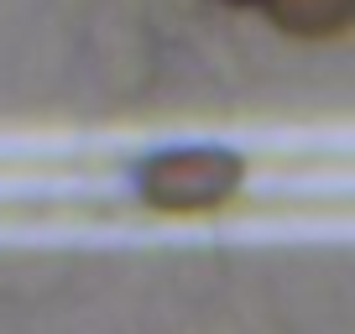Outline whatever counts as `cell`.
Segmentation results:
<instances>
[{"label":"cell","mask_w":355,"mask_h":334,"mask_svg":"<svg viewBox=\"0 0 355 334\" xmlns=\"http://www.w3.org/2000/svg\"><path fill=\"white\" fill-rule=\"evenodd\" d=\"M261 11L293 42H334L355 32V0H266Z\"/></svg>","instance_id":"2"},{"label":"cell","mask_w":355,"mask_h":334,"mask_svg":"<svg viewBox=\"0 0 355 334\" xmlns=\"http://www.w3.org/2000/svg\"><path fill=\"white\" fill-rule=\"evenodd\" d=\"M245 162L225 146H173L136 167V193L157 214H214L241 193Z\"/></svg>","instance_id":"1"},{"label":"cell","mask_w":355,"mask_h":334,"mask_svg":"<svg viewBox=\"0 0 355 334\" xmlns=\"http://www.w3.org/2000/svg\"><path fill=\"white\" fill-rule=\"evenodd\" d=\"M214 6H225V11H261L266 0H214Z\"/></svg>","instance_id":"3"}]
</instances>
